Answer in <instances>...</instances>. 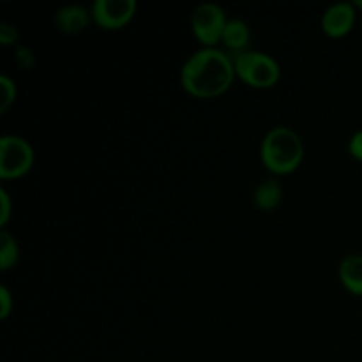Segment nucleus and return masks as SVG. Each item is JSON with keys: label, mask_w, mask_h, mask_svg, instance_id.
I'll list each match as a JSON object with an SVG mask.
<instances>
[{"label": "nucleus", "mask_w": 362, "mask_h": 362, "mask_svg": "<svg viewBox=\"0 0 362 362\" xmlns=\"http://www.w3.org/2000/svg\"><path fill=\"white\" fill-rule=\"evenodd\" d=\"M354 4H356L357 9H361V11H362V0H356V2H354Z\"/></svg>", "instance_id": "19"}, {"label": "nucleus", "mask_w": 362, "mask_h": 362, "mask_svg": "<svg viewBox=\"0 0 362 362\" xmlns=\"http://www.w3.org/2000/svg\"><path fill=\"white\" fill-rule=\"evenodd\" d=\"M18 37H20V34H18V28L13 23H7V21L0 23V42L4 46L16 45Z\"/></svg>", "instance_id": "15"}, {"label": "nucleus", "mask_w": 362, "mask_h": 362, "mask_svg": "<svg viewBox=\"0 0 362 362\" xmlns=\"http://www.w3.org/2000/svg\"><path fill=\"white\" fill-rule=\"evenodd\" d=\"M55 25L60 32L64 34H80L85 28L88 27L92 20V13L87 9V7L80 6V4H67V6H62L55 13Z\"/></svg>", "instance_id": "8"}, {"label": "nucleus", "mask_w": 362, "mask_h": 362, "mask_svg": "<svg viewBox=\"0 0 362 362\" xmlns=\"http://www.w3.org/2000/svg\"><path fill=\"white\" fill-rule=\"evenodd\" d=\"M233 59L216 46H204L184 62L180 85L187 94L200 99H212L225 94L235 78Z\"/></svg>", "instance_id": "1"}, {"label": "nucleus", "mask_w": 362, "mask_h": 362, "mask_svg": "<svg viewBox=\"0 0 362 362\" xmlns=\"http://www.w3.org/2000/svg\"><path fill=\"white\" fill-rule=\"evenodd\" d=\"M233 66L237 76L253 88H271L281 78L279 62L265 52L251 49L239 53L233 57Z\"/></svg>", "instance_id": "3"}, {"label": "nucleus", "mask_w": 362, "mask_h": 362, "mask_svg": "<svg viewBox=\"0 0 362 362\" xmlns=\"http://www.w3.org/2000/svg\"><path fill=\"white\" fill-rule=\"evenodd\" d=\"M260 158L274 175H290L304 159L303 138L292 127L276 126L262 140Z\"/></svg>", "instance_id": "2"}, {"label": "nucleus", "mask_w": 362, "mask_h": 362, "mask_svg": "<svg viewBox=\"0 0 362 362\" xmlns=\"http://www.w3.org/2000/svg\"><path fill=\"white\" fill-rule=\"evenodd\" d=\"M349 152L354 159L362 161V129L354 133V136L349 141Z\"/></svg>", "instance_id": "18"}, {"label": "nucleus", "mask_w": 362, "mask_h": 362, "mask_svg": "<svg viewBox=\"0 0 362 362\" xmlns=\"http://www.w3.org/2000/svg\"><path fill=\"white\" fill-rule=\"evenodd\" d=\"M14 60H16L18 67L21 71H30L35 64L34 52L28 46H18L16 53H14Z\"/></svg>", "instance_id": "14"}, {"label": "nucleus", "mask_w": 362, "mask_h": 362, "mask_svg": "<svg viewBox=\"0 0 362 362\" xmlns=\"http://www.w3.org/2000/svg\"><path fill=\"white\" fill-rule=\"evenodd\" d=\"M338 276L349 292L362 296V255H346L339 264Z\"/></svg>", "instance_id": "9"}, {"label": "nucleus", "mask_w": 362, "mask_h": 362, "mask_svg": "<svg viewBox=\"0 0 362 362\" xmlns=\"http://www.w3.org/2000/svg\"><path fill=\"white\" fill-rule=\"evenodd\" d=\"M34 147L30 141L16 134L0 138V177L6 180L27 175L34 166Z\"/></svg>", "instance_id": "4"}, {"label": "nucleus", "mask_w": 362, "mask_h": 362, "mask_svg": "<svg viewBox=\"0 0 362 362\" xmlns=\"http://www.w3.org/2000/svg\"><path fill=\"white\" fill-rule=\"evenodd\" d=\"M251 41V30H250V25L246 21L239 20V18H233V20H228L226 23L225 32H223V39L221 42L226 46L228 49L232 52L239 53L247 52V45Z\"/></svg>", "instance_id": "10"}, {"label": "nucleus", "mask_w": 362, "mask_h": 362, "mask_svg": "<svg viewBox=\"0 0 362 362\" xmlns=\"http://www.w3.org/2000/svg\"><path fill=\"white\" fill-rule=\"evenodd\" d=\"M228 18L219 4L204 2L191 14V28L204 46H216L221 42Z\"/></svg>", "instance_id": "5"}, {"label": "nucleus", "mask_w": 362, "mask_h": 362, "mask_svg": "<svg viewBox=\"0 0 362 362\" xmlns=\"http://www.w3.org/2000/svg\"><path fill=\"white\" fill-rule=\"evenodd\" d=\"M0 225L2 226H6L7 225V221H9L11 219V214H13V211H11V197H9V193H7L6 189H0Z\"/></svg>", "instance_id": "17"}, {"label": "nucleus", "mask_w": 362, "mask_h": 362, "mask_svg": "<svg viewBox=\"0 0 362 362\" xmlns=\"http://www.w3.org/2000/svg\"><path fill=\"white\" fill-rule=\"evenodd\" d=\"M0 92H2V99H0V112L6 113L9 106L16 101V83L13 78L7 74H0Z\"/></svg>", "instance_id": "13"}, {"label": "nucleus", "mask_w": 362, "mask_h": 362, "mask_svg": "<svg viewBox=\"0 0 362 362\" xmlns=\"http://www.w3.org/2000/svg\"><path fill=\"white\" fill-rule=\"evenodd\" d=\"M20 258V246H18L14 235H11L7 230L0 232V269L9 271L14 267Z\"/></svg>", "instance_id": "12"}, {"label": "nucleus", "mask_w": 362, "mask_h": 362, "mask_svg": "<svg viewBox=\"0 0 362 362\" xmlns=\"http://www.w3.org/2000/svg\"><path fill=\"white\" fill-rule=\"evenodd\" d=\"M357 20V7L354 2H336L322 14V30L329 37H343L350 34Z\"/></svg>", "instance_id": "7"}, {"label": "nucleus", "mask_w": 362, "mask_h": 362, "mask_svg": "<svg viewBox=\"0 0 362 362\" xmlns=\"http://www.w3.org/2000/svg\"><path fill=\"white\" fill-rule=\"evenodd\" d=\"M255 204L260 211L271 212L281 204L283 198V186L278 179L271 177V179H264L257 187H255Z\"/></svg>", "instance_id": "11"}, {"label": "nucleus", "mask_w": 362, "mask_h": 362, "mask_svg": "<svg viewBox=\"0 0 362 362\" xmlns=\"http://www.w3.org/2000/svg\"><path fill=\"white\" fill-rule=\"evenodd\" d=\"M136 0H95L90 7L92 20L105 30H119L133 20Z\"/></svg>", "instance_id": "6"}, {"label": "nucleus", "mask_w": 362, "mask_h": 362, "mask_svg": "<svg viewBox=\"0 0 362 362\" xmlns=\"http://www.w3.org/2000/svg\"><path fill=\"white\" fill-rule=\"evenodd\" d=\"M13 296H11L9 288L7 286H0V318L6 320L7 317L11 315L13 311Z\"/></svg>", "instance_id": "16"}]
</instances>
